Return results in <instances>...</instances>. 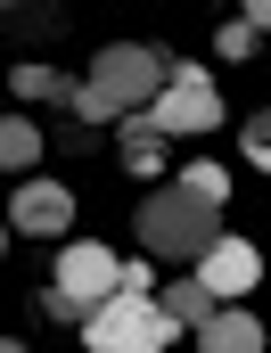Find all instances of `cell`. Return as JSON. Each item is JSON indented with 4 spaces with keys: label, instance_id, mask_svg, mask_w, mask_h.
Listing matches in <instances>:
<instances>
[{
    "label": "cell",
    "instance_id": "cell-11",
    "mask_svg": "<svg viewBox=\"0 0 271 353\" xmlns=\"http://www.w3.org/2000/svg\"><path fill=\"white\" fill-rule=\"evenodd\" d=\"M123 165H132V173H157V165H165V132L148 123V107L123 115Z\"/></svg>",
    "mask_w": 271,
    "mask_h": 353
},
{
    "label": "cell",
    "instance_id": "cell-16",
    "mask_svg": "<svg viewBox=\"0 0 271 353\" xmlns=\"http://www.w3.org/2000/svg\"><path fill=\"white\" fill-rule=\"evenodd\" d=\"M25 33H58V0H33L25 8Z\"/></svg>",
    "mask_w": 271,
    "mask_h": 353
},
{
    "label": "cell",
    "instance_id": "cell-2",
    "mask_svg": "<svg viewBox=\"0 0 271 353\" xmlns=\"http://www.w3.org/2000/svg\"><path fill=\"white\" fill-rule=\"evenodd\" d=\"M173 337H181V321L157 304V296H107V304L83 321L90 353H165Z\"/></svg>",
    "mask_w": 271,
    "mask_h": 353
},
{
    "label": "cell",
    "instance_id": "cell-5",
    "mask_svg": "<svg viewBox=\"0 0 271 353\" xmlns=\"http://www.w3.org/2000/svg\"><path fill=\"white\" fill-rule=\"evenodd\" d=\"M50 288L90 321L107 296H123V263H115L107 247H90V239H83V247H58V279H50Z\"/></svg>",
    "mask_w": 271,
    "mask_h": 353
},
{
    "label": "cell",
    "instance_id": "cell-10",
    "mask_svg": "<svg viewBox=\"0 0 271 353\" xmlns=\"http://www.w3.org/2000/svg\"><path fill=\"white\" fill-rule=\"evenodd\" d=\"M41 148H50V140H41V123H25V115H8V123H0V165H8L17 181L41 165Z\"/></svg>",
    "mask_w": 271,
    "mask_h": 353
},
{
    "label": "cell",
    "instance_id": "cell-12",
    "mask_svg": "<svg viewBox=\"0 0 271 353\" xmlns=\"http://www.w3.org/2000/svg\"><path fill=\"white\" fill-rule=\"evenodd\" d=\"M17 99H58V107H74L83 83H66L58 66H17Z\"/></svg>",
    "mask_w": 271,
    "mask_h": 353
},
{
    "label": "cell",
    "instance_id": "cell-3",
    "mask_svg": "<svg viewBox=\"0 0 271 353\" xmlns=\"http://www.w3.org/2000/svg\"><path fill=\"white\" fill-rule=\"evenodd\" d=\"M165 83H173V66H165L148 41H107V50L90 58V90H99L115 115H140Z\"/></svg>",
    "mask_w": 271,
    "mask_h": 353
},
{
    "label": "cell",
    "instance_id": "cell-15",
    "mask_svg": "<svg viewBox=\"0 0 271 353\" xmlns=\"http://www.w3.org/2000/svg\"><path fill=\"white\" fill-rule=\"evenodd\" d=\"M247 157L271 173V107H263V115H247Z\"/></svg>",
    "mask_w": 271,
    "mask_h": 353
},
{
    "label": "cell",
    "instance_id": "cell-4",
    "mask_svg": "<svg viewBox=\"0 0 271 353\" xmlns=\"http://www.w3.org/2000/svg\"><path fill=\"white\" fill-rule=\"evenodd\" d=\"M148 123L165 132V140H189V132H214L222 123V99H214V83L197 74V66H173V83L148 99Z\"/></svg>",
    "mask_w": 271,
    "mask_h": 353
},
{
    "label": "cell",
    "instance_id": "cell-9",
    "mask_svg": "<svg viewBox=\"0 0 271 353\" xmlns=\"http://www.w3.org/2000/svg\"><path fill=\"white\" fill-rule=\"evenodd\" d=\"M157 304H165V312H173L181 329H205V321H214V312H222V304H214V288H205V279H197V271H189V279H173V288H157Z\"/></svg>",
    "mask_w": 271,
    "mask_h": 353
},
{
    "label": "cell",
    "instance_id": "cell-18",
    "mask_svg": "<svg viewBox=\"0 0 271 353\" xmlns=\"http://www.w3.org/2000/svg\"><path fill=\"white\" fill-rule=\"evenodd\" d=\"M0 353H25V345H17V337H8V345H0Z\"/></svg>",
    "mask_w": 271,
    "mask_h": 353
},
{
    "label": "cell",
    "instance_id": "cell-17",
    "mask_svg": "<svg viewBox=\"0 0 271 353\" xmlns=\"http://www.w3.org/2000/svg\"><path fill=\"white\" fill-rule=\"evenodd\" d=\"M247 25H255V33H271V0H247Z\"/></svg>",
    "mask_w": 271,
    "mask_h": 353
},
{
    "label": "cell",
    "instance_id": "cell-14",
    "mask_svg": "<svg viewBox=\"0 0 271 353\" xmlns=\"http://www.w3.org/2000/svg\"><path fill=\"white\" fill-rule=\"evenodd\" d=\"M189 189H197V197H214V205H222V197H230V173H222V165H189Z\"/></svg>",
    "mask_w": 271,
    "mask_h": 353
},
{
    "label": "cell",
    "instance_id": "cell-7",
    "mask_svg": "<svg viewBox=\"0 0 271 353\" xmlns=\"http://www.w3.org/2000/svg\"><path fill=\"white\" fill-rule=\"evenodd\" d=\"M197 279L214 288V304H239V296H247V288L263 279V255H255L247 239H222V247H214V255L197 263Z\"/></svg>",
    "mask_w": 271,
    "mask_h": 353
},
{
    "label": "cell",
    "instance_id": "cell-13",
    "mask_svg": "<svg viewBox=\"0 0 271 353\" xmlns=\"http://www.w3.org/2000/svg\"><path fill=\"white\" fill-rule=\"evenodd\" d=\"M214 50H222V58H255V25H247V17H230V25L214 33Z\"/></svg>",
    "mask_w": 271,
    "mask_h": 353
},
{
    "label": "cell",
    "instance_id": "cell-1",
    "mask_svg": "<svg viewBox=\"0 0 271 353\" xmlns=\"http://www.w3.org/2000/svg\"><path fill=\"white\" fill-rule=\"evenodd\" d=\"M214 197H197L189 181H165L148 205H140V239H148V255H165V263H205L214 247H222V230H214Z\"/></svg>",
    "mask_w": 271,
    "mask_h": 353
},
{
    "label": "cell",
    "instance_id": "cell-8",
    "mask_svg": "<svg viewBox=\"0 0 271 353\" xmlns=\"http://www.w3.org/2000/svg\"><path fill=\"white\" fill-rule=\"evenodd\" d=\"M197 345L205 353H263V321H255V312H214V321L197 329Z\"/></svg>",
    "mask_w": 271,
    "mask_h": 353
},
{
    "label": "cell",
    "instance_id": "cell-6",
    "mask_svg": "<svg viewBox=\"0 0 271 353\" xmlns=\"http://www.w3.org/2000/svg\"><path fill=\"white\" fill-rule=\"evenodd\" d=\"M66 222H74V189H66V181H17L8 230H25V239H66Z\"/></svg>",
    "mask_w": 271,
    "mask_h": 353
}]
</instances>
